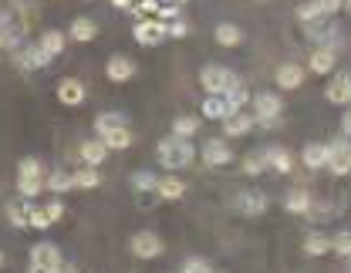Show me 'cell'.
Instances as JSON below:
<instances>
[{
    "label": "cell",
    "instance_id": "1",
    "mask_svg": "<svg viewBox=\"0 0 351 273\" xmlns=\"http://www.w3.org/2000/svg\"><path fill=\"white\" fill-rule=\"evenodd\" d=\"M193 159H196V148H193V142L189 138H162L159 142V162L166 166V169H186V166H193Z\"/></svg>",
    "mask_w": 351,
    "mask_h": 273
},
{
    "label": "cell",
    "instance_id": "2",
    "mask_svg": "<svg viewBox=\"0 0 351 273\" xmlns=\"http://www.w3.org/2000/svg\"><path fill=\"white\" fill-rule=\"evenodd\" d=\"M240 78L230 71V68H219V64H206L203 71H199V85L210 91V94H223V91L230 88V85H237Z\"/></svg>",
    "mask_w": 351,
    "mask_h": 273
},
{
    "label": "cell",
    "instance_id": "3",
    "mask_svg": "<svg viewBox=\"0 0 351 273\" xmlns=\"http://www.w3.org/2000/svg\"><path fill=\"white\" fill-rule=\"evenodd\" d=\"M324 166H328L335 176H348L351 172V145H348V138H335V142H328V159H324Z\"/></svg>",
    "mask_w": 351,
    "mask_h": 273
},
{
    "label": "cell",
    "instance_id": "4",
    "mask_svg": "<svg viewBox=\"0 0 351 273\" xmlns=\"http://www.w3.org/2000/svg\"><path fill=\"white\" fill-rule=\"evenodd\" d=\"M254 108H257V115H254V122H261V125H277V118H280V108H284V101H280V94H270V91H261L257 98H254Z\"/></svg>",
    "mask_w": 351,
    "mask_h": 273
},
{
    "label": "cell",
    "instance_id": "5",
    "mask_svg": "<svg viewBox=\"0 0 351 273\" xmlns=\"http://www.w3.org/2000/svg\"><path fill=\"white\" fill-rule=\"evenodd\" d=\"M162 253V239L152 233V229H142L132 236V257L135 260H156Z\"/></svg>",
    "mask_w": 351,
    "mask_h": 273
},
{
    "label": "cell",
    "instance_id": "6",
    "mask_svg": "<svg viewBox=\"0 0 351 273\" xmlns=\"http://www.w3.org/2000/svg\"><path fill=\"white\" fill-rule=\"evenodd\" d=\"M135 41L142 47H156V44H162L166 41V24L162 21H156V17H145V21H138L135 24Z\"/></svg>",
    "mask_w": 351,
    "mask_h": 273
},
{
    "label": "cell",
    "instance_id": "7",
    "mask_svg": "<svg viewBox=\"0 0 351 273\" xmlns=\"http://www.w3.org/2000/svg\"><path fill=\"white\" fill-rule=\"evenodd\" d=\"M341 10V0H311V3H301L298 7V21H321V17H331V14H338Z\"/></svg>",
    "mask_w": 351,
    "mask_h": 273
},
{
    "label": "cell",
    "instance_id": "8",
    "mask_svg": "<svg viewBox=\"0 0 351 273\" xmlns=\"http://www.w3.org/2000/svg\"><path fill=\"white\" fill-rule=\"evenodd\" d=\"M31 267L61 273V253H58V246H54V243H38V246L31 250Z\"/></svg>",
    "mask_w": 351,
    "mask_h": 273
},
{
    "label": "cell",
    "instance_id": "9",
    "mask_svg": "<svg viewBox=\"0 0 351 273\" xmlns=\"http://www.w3.org/2000/svg\"><path fill=\"white\" fill-rule=\"evenodd\" d=\"M233 206H237L243 216H261L263 209H267V196H263L261 189H243V192L233 199Z\"/></svg>",
    "mask_w": 351,
    "mask_h": 273
},
{
    "label": "cell",
    "instance_id": "10",
    "mask_svg": "<svg viewBox=\"0 0 351 273\" xmlns=\"http://www.w3.org/2000/svg\"><path fill=\"white\" fill-rule=\"evenodd\" d=\"M105 75H108V81L125 85V81H132V78H135V64H132V57H125V54H115V57H108Z\"/></svg>",
    "mask_w": 351,
    "mask_h": 273
},
{
    "label": "cell",
    "instance_id": "11",
    "mask_svg": "<svg viewBox=\"0 0 351 273\" xmlns=\"http://www.w3.org/2000/svg\"><path fill=\"white\" fill-rule=\"evenodd\" d=\"M254 125H257V122H254V115H250V112H230V115L223 118V135L226 138H240V135H247Z\"/></svg>",
    "mask_w": 351,
    "mask_h": 273
},
{
    "label": "cell",
    "instance_id": "12",
    "mask_svg": "<svg viewBox=\"0 0 351 273\" xmlns=\"http://www.w3.org/2000/svg\"><path fill=\"white\" fill-rule=\"evenodd\" d=\"M85 98H88V91H85V85H82L78 78H64V81H58V101H61V105L78 108Z\"/></svg>",
    "mask_w": 351,
    "mask_h": 273
},
{
    "label": "cell",
    "instance_id": "13",
    "mask_svg": "<svg viewBox=\"0 0 351 273\" xmlns=\"http://www.w3.org/2000/svg\"><path fill=\"white\" fill-rule=\"evenodd\" d=\"M261 155H263V166H270V169L280 172V176H287V172L294 169V155H291L284 145H274V148H267Z\"/></svg>",
    "mask_w": 351,
    "mask_h": 273
},
{
    "label": "cell",
    "instance_id": "14",
    "mask_svg": "<svg viewBox=\"0 0 351 273\" xmlns=\"http://www.w3.org/2000/svg\"><path fill=\"white\" fill-rule=\"evenodd\" d=\"M277 85L284 91H298L304 85V68L298 64V61H287V64H280L277 68Z\"/></svg>",
    "mask_w": 351,
    "mask_h": 273
},
{
    "label": "cell",
    "instance_id": "15",
    "mask_svg": "<svg viewBox=\"0 0 351 273\" xmlns=\"http://www.w3.org/2000/svg\"><path fill=\"white\" fill-rule=\"evenodd\" d=\"M230 159H233V152H230V145H226L223 138H210V142L203 145V162H206V166L217 169V166H226Z\"/></svg>",
    "mask_w": 351,
    "mask_h": 273
},
{
    "label": "cell",
    "instance_id": "16",
    "mask_svg": "<svg viewBox=\"0 0 351 273\" xmlns=\"http://www.w3.org/2000/svg\"><path fill=\"white\" fill-rule=\"evenodd\" d=\"M324 98H328L331 105H348V101H351V75H348V71L335 75V81L328 85Z\"/></svg>",
    "mask_w": 351,
    "mask_h": 273
},
{
    "label": "cell",
    "instance_id": "17",
    "mask_svg": "<svg viewBox=\"0 0 351 273\" xmlns=\"http://www.w3.org/2000/svg\"><path fill=\"white\" fill-rule=\"evenodd\" d=\"M335 64H338V51H331V47H314V54L307 61V68L314 75H328V71H335Z\"/></svg>",
    "mask_w": 351,
    "mask_h": 273
},
{
    "label": "cell",
    "instance_id": "18",
    "mask_svg": "<svg viewBox=\"0 0 351 273\" xmlns=\"http://www.w3.org/2000/svg\"><path fill=\"white\" fill-rule=\"evenodd\" d=\"M78 152H82V162H85V166H95V169L108 159V148H105L101 138H88V142H82Z\"/></svg>",
    "mask_w": 351,
    "mask_h": 273
},
{
    "label": "cell",
    "instance_id": "19",
    "mask_svg": "<svg viewBox=\"0 0 351 273\" xmlns=\"http://www.w3.org/2000/svg\"><path fill=\"white\" fill-rule=\"evenodd\" d=\"M17 64H21L24 71H38V68H44V64H51V57H47L38 44H27L21 54H17Z\"/></svg>",
    "mask_w": 351,
    "mask_h": 273
},
{
    "label": "cell",
    "instance_id": "20",
    "mask_svg": "<svg viewBox=\"0 0 351 273\" xmlns=\"http://www.w3.org/2000/svg\"><path fill=\"white\" fill-rule=\"evenodd\" d=\"M182 192H186V182L179 179V176H166V179L156 182V196H159V199H166V203L182 199Z\"/></svg>",
    "mask_w": 351,
    "mask_h": 273
},
{
    "label": "cell",
    "instance_id": "21",
    "mask_svg": "<svg viewBox=\"0 0 351 273\" xmlns=\"http://www.w3.org/2000/svg\"><path fill=\"white\" fill-rule=\"evenodd\" d=\"M129 122H125V115L122 112H101L98 118H95V132H98V138L108 135V132H115V129H125Z\"/></svg>",
    "mask_w": 351,
    "mask_h": 273
},
{
    "label": "cell",
    "instance_id": "22",
    "mask_svg": "<svg viewBox=\"0 0 351 273\" xmlns=\"http://www.w3.org/2000/svg\"><path fill=\"white\" fill-rule=\"evenodd\" d=\"M284 209L294 213V216L311 213V192H304V189H291V192L284 196Z\"/></svg>",
    "mask_w": 351,
    "mask_h": 273
},
{
    "label": "cell",
    "instance_id": "23",
    "mask_svg": "<svg viewBox=\"0 0 351 273\" xmlns=\"http://www.w3.org/2000/svg\"><path fill=\"white\" fill-rule=\"evenodd\" d=\"M71 176V189H95L101 176H98V169L95 166H78L75 172H68Z\"/></svg>",
    "mask_w": 351,
    "mask_h": 273
},
{
    "label": "cell",
    "instance_id": "24",
    "mask_svg": "<svg viewBox=\"0 0 351 273\" xmlns=\"http://www.w3.org/2000/svg\"><path fill=\"white\" fill-rule=\"evenodd\" d=\"M223 101L230 105V112H243V105L250 101V91L243 81H237V85H230V88L223 91Z\"/></svg>",
    "mask_w": 351,
    "mask_h": 273
},
{
    "label": "cell",
    "instance_id": "25",
    "mask_svg": "<svg viewBox=\"0 0 351 273\" xmlns=\"http://www.w3.org/2000/svg\"><path fill=\"white\" fill-rule=\"evenodd\" d=\"M324 159H328V145H321V142H311V145H304V152H301V162H304L307 169H321Z\"/></svg>",
    "mask_w": 351,
    "mask_h": 273
},
{
    "label": "cell",
    "instance_id": "26",
    "mask_svg": "<svg viewBox=\"0 0 351 273\" xmlns=\"http://www.w3.org/2000/svg\"><path fill=\"white\" fill-rule=\"evenodd\" d=\"M64 41H68V38H64L61 31H44L41 41H38V47H41L47 57H58V54L64 51Z\"/></svg>",
    "mask_w": 351,
    "mask_h": 273
},
{
    "label": "cell",
    "instance_id": "27",
    "mask_svg": "<svg viewBox=\"0 0 351 273\" xmlns=\"http://www.w3.org/2000/svg\"><path fill=\"white\" fill-rule=\"evenodd\" d=\"M217 44L223 47H237V44H243V31L237 27V24H217Z\"/></svg>",
    "mask_w": 351,
    "mask_h": 273
},
{
    "label": "cell",
    "instance_id": "28",
    "mask_svg": "<svg viewBox=\"0 0 351 273\" xmlns=\"http://www.w3.org/2000/svg\"><path fill=\"white\" fill-rule=\"evenodd\" d=\"M203 115L213 118V122H223V118L230 115V105L223 101V94H210V98L203 101Z\"/></svg>",
    "mask_w": 351,
    "mask_h": 273
},
{
    "label": "cell",
    "instance_id": "29",
    "mask_svg": "<svg viewBox=\"0 0 351 273\" xmlns=\"http://www.w3.org/2000/svg\"><path fill=\"white\" fill-rule=\"evenodd\" d=\"M101 142H105V148H108V152H122V148H129L132 145V129L129 125H125V129H115V132L101 135Z\"/></svg>",
    "mask_w": 351,
    "mask_h": 273
},
{
    "label": "cell",
    "instance_id": "30",
    "mask_svg": "<svg viewBox=\"0 0 351 273\" xmlns=\"http://www.w3.org/2000/svg\"><path fill=\"white\" fill-rule=\"evenodd\" d=\"M331 250V239L328 236H321V233H307L304 236V253L307 257H324Z\"/></svg>",
    "mask_w": 351,
    "mask_h": 273
},
{
    "label": "cell",
    "instance_id": "31",
    "mask_svg": "<svg viewBox=\"0 0 351 273\" xmlns=\"http://www.w3.org/2000/svg\"><path fill=\"white\" fill-rule=\"evenodd\" d=\"M95 34H98L95 21H88V17H75L71 21V38L75 41H95Z\"/></svg>",
    "mask_w": 351,
    "mask_h": 273
},
{
    "label": "cell",
    "instance_id": "32",
    "mask_svg": "<svg viewBox=\"0 0 351 273\" xmlns=\"http://www.w3.org/2000/svg\"><path fill=\"white\" fill-rule=\"evenodd\" d=\"M199 132V118H193V115H179L173 122V135L176 138H189Z\"/></svg>",
    "mask_w": 351,
    "mask_h": 273
},
{
    "label": "cell",
    "instance_id": "33",
    "mask_svg": "<svg viewBox=\"0 0 351 273\" xmlns=\"http://www.w3.org/2000/svg\"><path fill=\"white\" fill-rule=\"evenodd\" d=\"M44 185H47L51 192H68V189H71V176L61 172V169H54V172L44 176Z\"/></svg>",
    "mask_w": 351,
    "mask_h": 273
},
{
    "label": "cell",
    "instance_id": "34",
    "mask_svg": "<svg viewBox=\"0 0 351 273\" xmlns=\"http://www.w3.org/2000/svg\"><path fill=\"white\" fill-rule=\"evenodd\" d=\"M17 179H44V166L38 159H21L17 166Z\"/></svg>",
    "mask_w": 351,
    "mask_h": 273
},
{
    "label": "cell",
    "instance_id": "35",
    "mask_svg": "<svg viewBox=\"0 0 351 273\" xmlns=\"http://www.w3.org/2000/svg\"><path fill=\"white\" fill-rule=\"evenodd\" d=\"M7 216H10V223H14L17 229L27 226V206H21V203H10V206H7Z\"/></svg>",
    "mask_w": 351,
    "mask_h": 273
},
{
    "label": "cell",
    "instance_id": "36",
    "mask_svg": "<svg viewBox=\"0 0 351 273\" xmlns=\"http://www.w3.org/2000/svg\"><path fill=\"white\" fill-rule=\"evenodd\" d=\"M44 179H17V192L24 196V199H34L38 192H41Z\"/></svg>",
    "mask_w": 351,
    "mask_h": 273
},
{
    "label": "cell",
    "instance_id": "37",
    "mask_svg": "<svg viewBox=\"0 0 351 273\" xmlns=\"http://www.w3.org/2000/svg\"><path fill=\"white\" fill-rule=\"evenodd\" d=\"M27 226H31V229H47V226H51V220L44 216V209H38V206H27Z\"/></svg>",
    "mask_w": 351,
    "mask_h": 273
},
{
    "label": "cell",
    "instance_id": "38",
    "mask_svg": "<svg viewBox=\"0 0 351 273\" xmlns=\"http://www.w3.org/2000/svg\"><path fill=\"white\" fill-rule=\"evenodd\" d=\"M263 169H267V166H263L261 152H254V155H247V159H243V172H247V176H261Z\"/></svg>",
    "mask_w": 351,
    "mask_h": 273
},
{
    "label": "cell",
    "instance_id": "39",
    "mask_svg": "<svg viewBox=\"0 0 351 273\" xmlns=\"http://www.w3.org/2000/svg\"><path fill=\"white\" fill-rule=\"evenodd\" d=\"M331 250H335L338 257H351V233H338V236L331 239Z\"/></svg>",
    "mask_w": 351,
    "mask_h": 273
},
{
    "label": "cell",
    "instance_id": "40",
    "mask_svg": "<svg viewBox=\"0 0 351 273\" xmlns=\"http://www.w3.org/2000/svg\"><path fill=\"white\" fill-rule=\"evenodd\" d=\"M156 176H152V172H135V176H132V185H135V189H145V192H156Z\"/></svg>",
    "mask_w": 351,
    "mask_h": 273
},
{
    "label": "cell",
    "instance_id": "41",
    "mask_svg": "<svg viewBox=\"0 0 351 273\" xmlns=\"http://www.w3.org/2000/svg\"><path fill=\"white\" fill-rule=\"evenodd\" d=\"M182 273H213V267H210V260L193 257V260H186V263H182Z\"/></svg>",
    "mask_w": 351,
    "mask_h": 273
},
{
    "label": "cell",
    "instance_id": "42",
    "mask_svg": "<svg viewBox=\"0 0 351 273\" xmlns=\"http://www.w3.org/2000/svg\"><path fill=\"white\" fill-rule=\"evenodd\" d=\"M156 21H162V24H169V21H179V3L159 7V10H156Z\"/></svg>",
    "mask_w": 351,
    "mask_h": 273
},
{
    "label": "cell",
    "instance_id": "43",
    "mask_svg": "<svg viewBox=\"0 0 351 273\" xmlns=\"http://www.w3.org/2000/svg\"><path fill=\"white\" fill-rule=\"evenodd\" d=\"M44 216H47V220H51V223H58V220H61V216H64V206H61V203H58V199H51V203H47V206H44Z\"/></svg>",
    "mask_w": 351,
    "mask_h": 273
},
{
    "label": "cell",
    "instance_id": "44",
    "mask_svg": "<svg viewBox=\"0 0 351 273\" xmlns=\"http://www.w3.org/2000/svg\"><path fill=\"white\" fill-rule=\"evenodd\" d=\"M186 34H189L186 21H169V24H166V38H186Z\"/></svg>",
    "mask_w": 351,
    "mask_h": 273
},
{
    "label": "cell",
    "instance_id": "45",
    "mask_svg": "<svg viewBox=\"0 0 351 273\" xmlns=\"http://www.w3.org/2000/svg\"><path fill=\"white\" fill-rule=\"evenodd\" d=\"M159 7H162L159 0H138V3H135V14H138V17H149V14H156Z\"/></svg>",
    "mask_w": 351,
    "mask_h": 273
},
{
    "label": "cell",
    "instance_id": "46",
    "mask_svg": "<svg viewBox=\"0 0 351 273\" xmlns=\"http://www.w3.org/2000/svg\"><path fill=\"white\" fill-rule=\"evenodd\" d=\"M351 135V115H345L341 118V138H348Z\"/></svg>",
    "mask_w": 351,
    "mask_h": 273
},
{
    "label": "cell",
    "instance_id": "47",
    "mask_svg": "<svg viewBox=\"0 0 351 273\" xmlns=\"http://www.w3.org/2000/svg\"><path fill=\"white\" fill-rule=\"evenodd\" d=\"M112 3H115L119 10H129V7H132V0H112Z\"/></svg>",
    "mask_w": 351,
    "mask_h": 273
},
{
    "label": "cell",
    "instance_id": "48",
    "mask_svg": "<svg viewBox=\"0 0 351 273\" xmlns=\"http://www.w3.org/2000/svg\"><path fill=\"white\" fill-rule=\"evenodd\" d=\"M31 273H54V270H38V267H31Z\"/></svg>",
    "mask_w": 351,
    "mask_h": 273
},
{
    "label": "cell",
    "instance_id": "49",
    "mask_svg": "<svg viewBox=\"0 0 351 273\" xmlns=\"http://www.w3.org/2000/svg\"><path fill=\"white\" fill-rule=\"evenodd\" d=\"M0 267H3V253H0Z\"/></svg>",
    "mask_w": 351,
    "mask_h": 273
},
{
    "label": "cell",
    "instance_id": "50",
    "mask_svg": "<svg viewBox=\"0 0 351 273\" xmlns=\"http://www.w3.org/2000/svg\"><path fill=\"white\" fill-rule=\"evenodd\" d=\"M0 47H3V34H0Z\"/></svg>",
    "mask_w": 351,
    "mask_h": 273
},
{
    "label": "cell",
    "instance_id": "51",
    "mask_svg": "<svg viewBox=\"0 0 351 273\" xmlns=\"http://www.w3.org/2000/svg\"><path fill=\"white\" fill-rule=\"evenodd\" d=\"M176 3H186V0H176Z\"/></svg>",
    "mask_w": 351,
    "mask_h": 273
},
{
    "label": "cell",
    "instance_id": "52",
    "mask_svg": "<svg viewBox=\"0 0 351 273\" xmlns=\"http://www.w3.org/2000/svg\"><path fill=\"white\" fill-rule=\"evenodd\" d=\"M213 273H217V270H213Z\"/></svg>",
    "mask_w": 351,
    "mask_h": 273
}]
</instances>
